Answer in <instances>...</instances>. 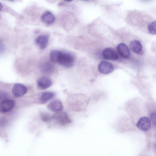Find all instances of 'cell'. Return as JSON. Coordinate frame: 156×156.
<instances>
[{"mask_svg":"<svg viewBox=\"0 0 156 156\" xmlns=\"http://www.w3.org/2000/svg\"><path fill=\"white\" fill-rule=\"evenodd\" d=\"M49 37L47 34H41L38 36L35 40L36 45L41 50H44L47 46Z\"/></svg>","mask_w":156,"mask_h":156,"instance_id":"cell-9","label":"cell"},{"mask_svg":"<svg viewBox=\"0 0 156 156\" xmlns=\"http://www.w3.org/2000/svg\"><path fill=\"white\" fill-rule=\"evenodd\" d=\"M52 84L51 80L47 76H44L40 78L37 81L38 88L41 90L48 88Z\"/></svg>","mask_w":156,"mask_h":156,"instance_id":"cell-4","label":"cell"},{"mask_svg":"<svg viewBox=\"0 0 156 156\" xmlns=\"http://www.w3.org/2000/svg\"><path fill=\"white\" fill-rule=\"evenodd\" d=\"M55 95L54 93L51 91H45L41 93L39 95L38 100L39 103L44 104L52 98Z\"/></svg>","mask_w":156,"mask_h":156,"instance_id":"cell-13","label":"cell"},{"mask_svg":"<svg viewBox=\"0 0 156 156\" xmlns=\"http://www.w3.org/2000/svg\"><path fill=\"white\" fill-rule=\"evenodd\" d=\"M41 20L44 23L51 24L54 22L55 17L52 12L49 11H47L42 14Z\"/></svg>","mask_w":156,"mask_h":156,"instance_id":"cell-12","label":"cell"},{"mask_svg":"<svg viewBox=\"0 0 156 156\" xmlns=\"http://www.w3.org/2000/svg\"><path fill=\"white\" fill-rule=\"evenodd\" d=\"M0 97L1 99H4L3 100L6 99H5L8 97V95H7L6 94L4 93H0Z\"/></svg>","mask_w":156,"mask_h":156,"instance_id":"cell-20","label":"cell"},{"mask_svg":"<svg viewBox=\"0 0 156 156\" xmlns=\"http://www.w3.org/2000/svg\"><path fill=\"white\" fill-rule=\"evenodd\" d=\"M98 69L100 73L104 74H108L113 71L114 66L109 62L103 61L99 64Z\"/></svg>","mask_w":156,"mask_h":156,"instance_id":"cell-2","label":"cell"},{"mask_svg":"<svg viewBox=\"0 0 156 156\" xmlns=\"http://www.w3.org/2000/svg\"><path fill=\"white\" fill-rule=\"evenodd\" d=\"M150 118L153 125L156 126V113L154 112L151 113L150 115Z\"/></svg>","mask_w":156,"mask_h":156,"instance_id":"cell-19","label":"cell"},{"mask_svg":"<svg viewBox=\"0 0 156 156\" xmlns=\"http://www.w3.org/2000/svg\"><path fill=\"white\" fill-rule=\"evenodd\" d=\"M129 47L133 52L136 54L140 53L142 50V47L141 43L137 40L132 41L129 44Z\"/></svg>","mask_w":156,"mask_h":156,"instance_id":"cell-14","label":"cell"},{"mask_svg":"<svg viewBox=\"0 0 156 156\" xmlns=\"http://www.w3.org/2000/svg\"><path fill=\"white\" fill-rule=\"evenodd\" d=\"M103 58L107 60H116L118 59L119 56L113 48H107L104 49L102 53Z\"/></svg>","mask_w":156,"mask_h":156,"instance_id":"cell-5","label":"cell"},{"mask_svg":"<svg viewBox=\"0 0 156 156\" xmlns=\"http://www.w3.org/2000/svg\"><path fill=\"white\" fill-rule=\"evenodd\" d=\"M61 51L57 50H53L50 53V59L53 63L57 62Z\"/></svg>","mask_w":156,"mask_h":156,"instance_id":"cell-16","label":"cell"},{"mask_svg":"<svg viewBox=\"0 0 156 156\" xmlns=\"http://www.w3.org/2000/svg\"><path fill=\"white\" fill-rule=\"evenodd\" d=\"M15 105L14 101L6 99L2 101L0 104V111L2 113H6L11 111Z\"/></svg>","mask_w":156,"mask_h":156,"instance_id":"cell-7","label":"cell"},{"mask_svg":"<svg viewBox=\"0 0 156 156\" xmlns=\"http://www.w3.org/2000/svg\"><path fill=\"white\" fill-rule=\"evenodd\" d=\"M27 89L26 87L23 85L17 83L15 84L12 89V92L13 94L16 97H20L27 93Z\"/></svg>","mask_w":156,"mask_h":156,"instance_id":"cell-6","label":"cell"},{"mask_svg":"<svg viewBox=\"0 0 156 156\" xmlns=\"http://www.w3.org/2000/svg\"><path fill=\"white\" fill-rule=\"evenodd\" d=\"M151 122L147 117H143L140 118L137 122L136 126L140 130L143 131H147L150 128Z\"/></svg>","mask_w":156,"mask_h":156,"instance_id":"cell-8","label":"cell"},{"mask_svg":"<svg viewBox=\"0 0 156 156\" xmlns=\"http://www.w3.org/2000/svg\"><path fill=\"white\" fill-rule=\"evenodd\" d=\"M74 60V58L71 54L61 51L57 63L63 67L69 68L73 65Z\"/></svg>","mask_w":156,"mask_h":156,"instance_id":"cell-1","label":"cell"},{"mask_svg":"<svg viewBox=\"0 0 156 156\" xmlns=\"http://www.w3.org/2000/svg\"><path fill=\"white\" fill-rule=\"evenodd\" d=\"M54 119L57 123L65 125L70 123L71 121L67 115L64 112H58L53 115Z\"/></svg>","mask_w":156,"mask_h":156,"instance_id":"cell-3","label":"cell"},{"mask_svg":"<svg viewBox=\"0 0 156 156\" xmlns=\"http://www.w3.org/2000/svg\"><path fill=\"white\" fill-rule=\"evenodd\" d=\"M119 54L124 59L128 58L130 55L129 49L126 44L123 43L119 44L117 47Z\"/></svg>","mask_w":156,"mask_h":156,"instance_id":"cell-10","label":"cell"},{"mask_svg":"<svg viewBox=\"0 0 156 156\" xmlns=\"http://www.w3.org/2000/svg\"><path fill=\"white\" fill-rule=\"evenodd\" d=\"M41 69L42 73L45 74H51L54 72V66L49 62H46L41 65Z\"/></svg>","mask_w":156,"mask_h":156,"instance_id":"cell-15","label":"cell"},{"mask_svg":"<svg viewBox=\"0 0 156 156\" xmlns=\"http://www.w3.org/2000/svg\"><path fill=\"white\" fill-rule=\"evenodd\" d=\"M47 108L52 112H58L62 110L63 105L61 101L56 100L52 101L48 104Z\"/></svg>","mask_w":156,"mask_h":156,"instance_id":"cell-11","label":"cell"},{"mask_svg":"<svg viewBox=\"0 0 156 156\" xmlns=\"http://www.w3.org/2000/svg\"><path fill=\"white\" fill-rule=\"evenodd\" d=\"M147 29L148 31L150 34H156V21L151 23L148 25Z\"/></svg>","mask_w":156,"mask_h":156,"instance_id":"cell-17","label":"cell"},{"mask_svg":"<svg viewBox=\"0 0 156 156\" xmlns=\"http://www.w3.org/2000/svg\"><path fill=\"white\" fill-rule=\"evenodd\" d=\"M40 117L43 121L47 122L52 119L53 115L46 112H42L40 113Z\"/></svg>","mask_w":156,"mask_h":156,"instance_id":"cell-18","label":"cell"}]
</instances>
